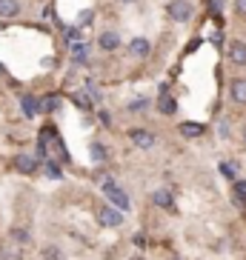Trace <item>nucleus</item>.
<instances>
[{"instance_id": "1", "label": "nucleus", "mask_w": 246, "mask_h": 260, "mask_svg": "<svg viewBox=\"0 0 246 260\" xmlns=\"http://www.w3.org/2000/svg\"><path fill=\"white\" fill-rule=\"evenodd\" d=\"M100 191L106 194V200H109V206H115V209H120L123 214L129 212V194L120 189V186L115 183V180H103V186H100Z\"/></svg>"}, {"instance_id": "2", "label": "nucleus", "mask_w": 246, "mask_h": 260, "mask_svg": "<svg viewBox=\"0 0 246 260\" xmlns=\"http://www.w3.org/2000/svg\"><path fill=\"white\" fill-rule=\"evenodd\" d=\"M166 15H169L175 23H189L192 15H195V6L189 0H169V3H166Z\"/></svg>"}, {"instance_id": "3", "label": "nucleus", "mask_w": 246, "mask_h": 260, "mask_svg": "<svg viewBox=\"0 0 246 260\" xmlns=\"http://www.w3.org/2000/svg\"><path fill=\"white\" fill-rule=\"evenodd\" d=\"M98 223L100 226H106V229H117L123 223V212L115 206H100L98 209Z\"/></svg>"}, {"instance_id": "4", "label": "nucleus", "mask_w": 246, "mask_h": 260, "mask_svg": "<svg viewBox=\"0 0 246 260\" xmlns=\"http://www.w3.org/2000/svg\"><path fill=\"white\" fill-rule=\"evenodd\" d=\"M226 57H229L232 66L246 69V43L243 40H232L229 46H226Z\"/></svg>"}, {"instance_id": "5", "label": "nucleus", "mask_w": 246, "mask_h": 260, "mask_svg": "<svg viewBox=\"0 0 246 260\" xmlns=\"http://www.w3.org/2000/svg\"><path fill=\"white\" fill-rule=\"evenodd\" d=\"M98 49H100V52H106V54L117 52V49H120V35H117L115 29L100 31V38H98Z\"/></svg>"}, {"instance_id": "6", "label": "nucleus", "mask_w": 246, "mask_h": 260, "mask_svg": "<svg viewBox=\"0 0 246 260\" xmlns=\"http://www.w3.org/2000/svg\"><path fill=\"white\" fill-rule=\"evenodd\" d=\"M129 140L138 146V149H152L158 138H155L149 129H129Z\"/></svg>"}, {"instance_id": "7", "label": "nucleus", "mask_w": 246, "mask_h": 260, "mask_svg": "<svg viewBox=\"0 0 246 260\" xmlns=\"http://www.w3.org/2000/svg\"><path fill=\"white\" fill-rule=\"evenodd\" d=\"M38 166H40V160L38 157H32V154H17L15 157V169L20 172V175H35Z\"/></svg>"}, {"instance_id": "8", "label": "nucleus", "mask_w": 246, "mask_h": 260, "mask_svg": "<svg viewBox=\"0 0 246 260\" xmlns=\"http://www.w3.org/2000/svg\"><path fill=\"white\" fill-rule=\"evenodd\" d=\"M152 203L158 209H166V212H175V198H172L169 189H155L152 191Z\"/></svg>"}, {"instance_id": "9", "label": "nucleus", "mask_w": 246, "mask_h": 260, "mask_svg": "<svg viewBox=\"0 0 246 260\" xmlns=\"http://www.w3.org/2000/svg\"><path fill=\"white\" fill-rule=\"evenodd\" d=\"M229 98L240 106L246 103V77H232L229 80Z\"/></svg>"}, {"instance_id": "10", "label": "nucleus", "mask_w": 246, "mask_h": 260, "mask_svg": "<svg viewBox=\"0 0 246 260\" xmlns=\"http://www.w3.org/2000/svg\"><path fill=\"white\" fill-rule=\"evenodd\" d=\"M129 54H132V57H138V60H143V57L152 54V43H149L146 38H135L129 43Z\"/></svg>"}, {"instance_id": "11", "label": "nucleus", "mask_w": 246, "mask_h": 260, "mask_svg": "<svg viewBox=\"0 0 246 260\" xmlns=\"http://www.w3.org/2000/svg\"><path fill=\"white\" fill-rule=\"evenodd\" d=\"M20 109H23V117H38L40 115V100L35 94H20Z\"/></svg>"}, {"instance_id": "12", "label": "nucleus", "mask_w": 246, "mask_h": 260, "mask_svg": "<svg viewBox=\"0 0 246 260\" xmlns=\"http://www.w3.org/2000/svg\"><path fill=\"white\" fill-rule=\"evenodd\" d=\"M177 129H180V135H183L186 140H198V138H203V132H206L203 123H192V120H183Z\"/></svg>"}, {"instance_id": "13", "label": "nucleus", "mask_w": 246, "mask_h": 260, "mask_svg": "<svg viewBox=\"0 0 246 260\" xmlns=\"http://www.w3.org/2000/svg\"><path fill=\"white\" fill-rule=\"evenodd\" d=\"M20 12H23L20 0H0V17H3V20H12V17H17Z\"/></svg>"}, {"instance_id": "14", "label": "nucleus", "mask_w": 246, "mask_h": 260, "mask_svg": "<svg viewBox=\"0 0 246 260\" xmlns=\"http://www.w3.org/2000/svg\"><path fill=\"white\" fill-rule=\"evenodd\" d=\"M72 60L75 63H89V46L86 43H72Z\"/></svg>"}, {"instance_id": "15", "label": "nucleus", "mask_w": 246, "mask_h": 260, "mask_svg": "<svg viewBox=\"0 0 246 260\" xmlns=\"http://www.w3.org/2000/svg\"><path fill=\"white\" fill-rule=\"evenodd\" d=\"M175 100L169 98V94H158V112L161 115H175Z\"/></svg>"}, {"instance_id": "16", "label": "nucleus", "mask_w": 246, "mask_h": 260, "mask_svg": "<svg viewBox=\"0 0 246 260\" xmlns=\"http://www.w3.org/2000/svg\"><path fill=\"white\" fill-rule=\"evenodd\" d=\"M60 109V94H46L40 100V112H57Z\"/></svg>"}, {"instance_id": "17", "label": "nucleus", "mask_w": 246, "mask_h": 260, "mask_svg": "<svg viewBox=\"0 0 246 260\" xmlns=\"http://www.w3.org/2000/svg\"><path fill=\"white\" fill-rule=\"evenodd\" d=\"M89 154H92L95 163H106V149H103L98 140H92V143H89Z\"/></svg>"}, {"instance_id": "18", "label": "nucleus", "mask_w": 246, "mask_h": 260, "mask_svg": "<svg viewBox=\"0 0 246 260\" xmlns=\"http://www.w3.org/2000/svg\"><path fill=\"white\" fill-rule=\"evenodd\" d=\"M43 169H46V175L54 177V180L60 177V166H57V160H43Z\"/></svg>"}, {"instance_id": "19", "label": "nucleus", "mask_w": 246, "mask_h": 260, "mask_svg": "<svg viewBox=\"0 0 246 260\" xmlns=\"http://www.w3.org/2000/svg\"><path fill=\"white\" fill-rule=\"evenodd\" d=\"M43 260H63L60 249H57V246H46V249H43Z\"/></svg>"}, {"instance_id": "20", "label": "nucleus", "mask_w": 246, "mask_h": 260, "mask_svg": "<svg viewBox=\"0 0 246 260\" xmlns=\"http://www.w3.org/2000/svg\"><path fill=\"white\" fill-rule=\"evenodd\" d=\"M218 169H221V175H223V177H229V180L235 177V166H232V163H226V160H223Z\"/></svg>"}, {"instance_id": "21", "label": "nucleus", "mask_w": 246, "mask_h": 260, "mask_svg": "<svg viewBox=\"0 0 246 260\" xmlns=\"http://www.w3.org/2000/svg\"><path fill=\"white\" fill-rule=\"evenodd\" d=\"M235 198L246 200V180H238V183H235Z\"/></svg>"}, {"instance_id": "22", "label": "nucleus", "mask_w": 246, "mask_h": 260, "mask_svg": "<svg viewBox=\"0 0 246 260\" xmlns=\"http://www.w3.org/2000/svg\"><path fill=\"white\" fill-rule=\"evenodd\" d=\"M129 109H132V112H140V109H146V100H143V98H140V100H132Z\"/></svg>"}, {"instance_id": "23", "label": "nucleus", "mask_w": 246, "mask_h": 260, "mask_svg": "<svg viewBox=\"0 0 246 260\" xmlns=\"http://www.w3.org/2000/svg\"><path fill=\"white\" fill-rule=\"evenodd\" d=\"M80 38V26H72L69 31H66V40H77Z\"/></svg>"}, {"instance_id": "24", "label": "nucleus", "mask_w": 246, "mask_h": 260, "mask_svg": "<svg viewBox=\"0 0 246 260\" xmlns=\"http://www.w3.org/2000/svg\"><path fill=\"white\" fill-rule=\"evenodd\" d=\"M235 12H238L240 17H246V0H235Z\"/></svg>"}, {"instance_id": "25", "label": "nucleus", "mask_w": 246, "mask_h": 260, "mask_svg": "<svg viewBox=\"0 0 246 260\" xmlns=\"http://www.w3.org/2000/svg\"><path fill=\"white\" fill-rule=\"evenodd\" d=\"M100 123H103V126H112V117H109V112H100Z\"/></svg>"}, {"instance_id": "26", "label": "nucleus", "mask_w": 246, "mask_h": 260, "mask_svg": "<svg viewBox=\"0 0 246 260\" xmlns=\"http://www.w3.org/2000/svg\"><path fill=\"white\" fill-rule=\"evenodd\" d=\"M15 237H17V240H20V243H26V240H29V235H26L23 229H17V232H15Z\"/></svg>"}, {"instance_id": "27", "label": "nucleus", "mask_w": 246, "mask_h": 260, "mask_svg": "<svg viewBox=\"0 0 246 260\" xmlns=\"http://www.w3.org/2000/svg\"><path fill=\"white\" fill-rule=\"evenodd\" d=\"M209 9L212 12H221V0H209Z\"/></svg>"}, {"instance_id": "28", "label": "nucleus", "mask_w": 246, "mask_h": 260, "mask_svg": "<svg viewBox=\"0 0 246 260\" xmlns=\"http://www.w3.org/2000/svg\"><path fill=\"white\" fill-rule=\"evenodd\" d=\"M129 260H143V254H135V257H129Z\"/></svg>"}, {"instance_id": "29", "label": "nucleus", "mask_w": 246, "mask_h": 260, "mask_svg": "<svg viewBox=\"0 0 246 260\" xmlns=\"http://www.w3.org/2000/svg\"><path fill=\"white\" fill-rule=\"evenodd\" d=\"M243 143H246V132H243Z\"/></svg>"}, {"instance_id": "30", "label": "nucleus", "mask_w": 246, "mask_h": 260, "mask_svg": "<svg viewBox=\"0 0 246 260\" xmlns=\"http://www.w3.org/2000/svg\"><path fill=\"white\" fill-rule=\"evenodd\" d=\"M169 260H180V257H169Z\"/></svg>"}]
</instances>
